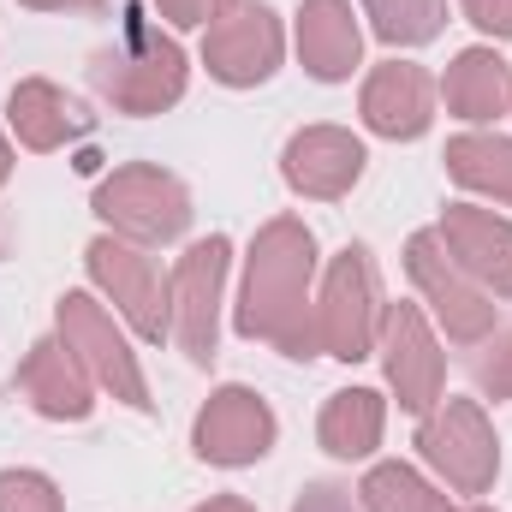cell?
<instances>
[{
  "mask_svg": "<svg viewBox=\"0 0 512 512\" xmlns=\"http://www.w3.org/2000/svg\"><path fill=\"white\" fill-rule=\"evenodd\" d=\"M316 233L298 215L262 221L245 251V280L233 304V328L245 340L274 346L280 358H322L316 346Z\"/></svg>",
  "mask_w": 512,
  "mask_h": 512,
  "instance_id": "6da1fadb",
  "label": "cell"
},
{
  "mask_svg": "<svg viewBox=\"0 0 512 512\" xmlns=\"http://www.w3.org/2000/svg\"><path fill=\"white\" fill-rule=\"evenodd\" d=\"M185 84H191L185 48H179L167 30H155L137 6L126 12L120 42L90 60V90H96L114 114H131V120H149V114L179 108V102H185Z\"/></svg>",
  "mask_w": 512,
  "mask_h": 512,
  "instance_id": "7a4b0ae2",
  "label": "cell"
},
{
  "mask_svg": "<svg viewBox=\"0 0 512 512\" xmlns=\"http://www.w3.org/2000/svg\"><path fill=\"white\" fill-rule=\"evenodd\" d=\"M54 340L84 364V376L96 382V393L120 399L131 411H155L149 399V376L131 352L126 328L114 322V310L96 298V292H60L54 298Z\"/></svg>",
  "mask_w": 512,
  "mask_h": 512,
  "instance_id": "3957f363",
  "label": "cell"
},
{
  "mask_svg": "<svg viewBox=\"0 0 512 512\" xmlns=\"http://www.w3.org/2000/svg\"><path fill=\"white\" fill-rule=\"evenodd\" d=\"M382 310L387 304H382L376 256L364 245H346L322 268V286H316V346H322V358H340V364L376 358Z\"/></svg>",
  "mask_w": 512,
  "mask_h": 512,
  "instance_id": "277c9868",
  "label": "cell"
},
{
  "mask_svg": "<svg viewBox=\"0 0 512 512\" xmlns=\"http://www.w3.org/2000/svg\"><path fill=\"white\" fill-rule=\"evenodd\" d=\"M96 215L114 239L155 251V245H173L191 233V191L179 173H167L155 161H126L96 185Z\"/></svg>",
  "mask_w": 512,
  "mask_h": 512,
  "instance_id": "5b68a950",
  "label": "cell"
},
{
  "mask_svg": "<svg viewBox=\"0 0 512 512\" xmlns=\"http://www.w3.org/2000/svg\"><path fill=\"white\" fill-rule=\"evenodd\" d=\"M405 274H411V292H417L423 316H429L453 346H483V340L501 328V304L453 262V251L441 245L435 227H423V233L405 239Z\"/></svg>",
  "mask_w": 512,
  "mask_h": 512,
  "instance_id": "8992f818",
  "label": "cell"
},
{
  "mask_svg": "<svg viewBox=\"0 0 512 512\" xmlns=\"http://www.w3.org/2000/svg\"><path fill=\"white\" fill-rule=\"evenodd\" d=\"M227 268H233V239L209 233L173 262L167 274V340L209 370L221 358V304H227Z\"/></svg>",
  "mask_w": 512,
  "mask_h": 512,
  "instance_id": "52a82bcc",
  "label": "cell"
},
{
  "mask_svg": "<svg viewBox=\"0 0 512 512\" xmlns=\"http://www.w3.org/2000/svg\"><path fill=\"white\" fill-rule=\"evenodd\" d=\"M417 459L453 489V495H489L501 477V441L477 399L441 393L435 411L417 417Z\"/></svg>",
  "mask_w": 512,
  "mask_h": 512,
  "instance_id": "ba28073f",
  "label": "cell"
},
{
  "mask_svg": "<svg viewBox=\"0 0 512 512\" xmlns=\"http://www.w3.org/2000/svg\"><path fill=\"white\" fill-rule=\"evenodd\" d=\"M84 268H90V286L114 304V316L126 322L143 346H161L167 340V280L155 268V256L131 239H114V233H96L90 251H84Z\"/></svg>",
  "mask_w": 512,
  "mask_h": 512,
  "instance_id": "9c48e42d",
  "label": "cell"
},
{
  "mask_svg": "<svg viewBox=\"0 0 512 512\" xmlns=\"http://www.w3.org/2000/svg\"><path fill=\"white\" fill-rule=\"evenodd\" d=\"M280 441V417L274 405L245 382H227L215 387L191 423V453L203 465H221V471H245L256 459H268Z\"/></svg>",
  "mask_w": 512,
  "mask_h": 512,
  "instance_id": "30bf717a",
  "label": "cell"
},
{
  "mask_svg": "<svg viewBox=\"0 0 512 512\" xmlns=\"http://www.w3.org/2000/svg\"><path fill=\"white\" fill-rule=\"evenodd\" d=\"M382 376H387V393L399 399V411L423 417L441 405L447 393V352L435 340V322L423 316V304H387L382 310Z\"/></svg>",
  "mask_w": 512,
  "mask_h": 512,
  "instance_id": "8fae6325",
  "label": "cell"
},
{
  "mask_svg": "<svg viewBox=\"0 0 512 512\" xmlns=\"http://www.w3.org/2000/svg\"><path fill=\"white\" fill-rule=\"evenodd\" d=\"M280 60H286V30H280V12L262 0H239L233 12H221L203 30V66L227 90L268 84L280 72Z\"/></svg>",
  "mask_w": 512,
  "mask_h": 512,
  "instance_id": "7c38bea8",
  "label": "cell"
},
{
  "mask_svg": "<svg viewBox=\"0 0 512 512\" xmlns=\"http://www.w3.org/2000/svg\"><path fill=\"white\" fill-rule=\"evenodd\" d=\"M364 137L346 126H304L286 137L280 149V179L292 197L310 203H340L358 179H364Z\"/></svg>",
  "mask_w": 512,
  "mask_h": 512,
  "instance_id": "4fadbf2b",
  "label": "cell"
},
{
  "mask_svg": "<svg viewBox=\"0 0 512 512\" xmlns=\"http://www.w3.org/2000/svg\"><path fill=\"white\" fill-rule=\"evenodd\" d=\"M435 78L417 66V60H382L370 78H364V96H358V114L364 126L387 137V143H417L423 131L435 126Z\"/></svg>",
  "mask_w": 512,
  "mask_h": 512,
  "instance_id": "5bb4252c",
  "label": "cell"
},
{
  "mask_svg": "<svg viewBox=\"0 0 512 512\" xmlns=\"http://www.w3.org/2000/svg\"><path fill=\"white\" fill-rule=\"evenodd\" d=\"M441 245L453 251V262L495 298L512 304V221L483 209V203H447L441 209Z\"/></svg>",
  "mask_w": 512,
  "mask_h": 512,
  "instance_id": "9a60e30c",
  "label": "cell"
},
{
  "mask_svg": "<svg viewBox=\"0 0 512 512\" xmlns=\"http://www.w3.org/2000/svg\"><path fill=\"white\" fill-rule=\"evenodd\" d=\"M12 393H18L36 417H48V423H84V417L96 411V382L84 376V364H78L54 334L36 340V346L18 358Z\"/></svg>",
  "mask_w": 512,
  "mask_h": 512,
  "instance_id": "2e32d148",
  "label": "cell"
},
{
  "mask_svg": "<svg viewBox=\"0 0 512 512\" xmlns=\"http://www.w3.org/2000/svg\"><path fill=\"white\" fill-rule=\"evenodd\" d=\"M292 42H298V60L316 84H346L364 66V24H358L352 0H304Z\"/></svg>",
  "mask_w": 512,
  "mask_h": 512,
  "instance_id": "e0dca14e",
  "label": "cell"
},
{
  "mask_svg": "<svg viewBox=\"0 0 512 512\" xmlns=\"http://www.w3.org/2000/svg\"><path fill=\"white\" fill-rule=\"evenodd\" d=\"M6 131L30 149V155H54L66 143H78L90 131V114L54 84V78H18L6 96Z\"/></svg>",
  "mask_w": 512,
  "mask_h": 512,
  "instance_id": "ac0fdd59",
  "label": "cell"
},
{
  "mask_svg": "<svg viewBox=\"0 0 512 512\" xmlns=\"http://www.w3.org/2000/svg\"><path fill=\"white\" fill-rule=\"evenodd\" d=\"M435 90H441L447 114L465 120V126H495L501 114H512V66L489 48V42L459 48Z\"/></svg>",
  "mask_w": 512,
  "mask_h": 512,
  "instance_id": "d6986e66",
  "label": "cell"
},
{
  "mask_svg": "<svg viewBox=\"0 0 512 512\" xmlns=\"http://www.w3.org/2000/svg\"><path fill=\"white\" fill-rule=\"evenodd\" d=\"M382 429H387V399L376 387H340V393H328V405L316 417L322 453L328 459H346V465L370 459L382 447Z\"/></svg>",
  "mask_w": 512,
  "mask_h": 512,
  "instance_id": "ffe728a7",
  "label": "cell"
},
{
  "mask_svg": "<svg viewBox=\"0 0 512 512\" xmlns=\"http://www.w3.org/2000/svg\"><path fill=\"white\" fill-rule=\"evenodd\" d=\"M447 179L471 197H495L512 209V137L501 131H465L447 143Z\"/></svg>",
  "mask_w": 512,
  "mask_h": 512,
  "instance_id": "44dd1931",
  "label": "cell"
},
{
  "mask_svg": "<svg viewBox=\"0 0 512 512\" xmlns=\"http://www.w3.org/2000/svg\"><path fill=\"white\" fill-rule=\"evenodd\" d=\"M358 507L364 512H459L453 495H441L417 465H399V459H382V465L364 471Z\"/></svg>",
  "mask_w": 512,
  "mask_h": 512,
  "instance_id": "7402d4cb",
  "label": "cell"
},
{
  "mask_svg": "<svg viewBox=\"0 0 512 512\" xmlns=\"http://www.w3.org/2000/svg\"><path fill=\"white\" fill-rule=\"evenodd\" d=\"M387 48H423L447 30V0H358Z\"/></svg>",
  "mask_w": 512,
  "mask_h": 512,
  "instance_id": "603a6c76",
  "label": "cell"
},
{
  "mask_svg": "<svg viewBox=\"0 0 512 512\" xmlns=\"http://www.w3.org/2000/svg\"><path fill=\"white\" fill-rule=\"evenodd\" d=\"M0 512H66V495L48 471L12 465V471H0Z\"/></svg>",
  "mask_w": 512,
  "mask_h": 512,
  "instance_id": "cb8c5ba5",
  "label": "cell"
},
{
  "mask_svg": "<svg viewBox=\"0 0 512 512\" xmlns=\"http://www.w3.org/2000/svg\"><path fill=\"white\" fill-rule=\"evenodd\" d=\"M471 382L483 399H512V334H489L483 346H477V358H471Z\"/></svg>",
  "mask_w": 512,
  "mask_h": 512,
  "instance_id": "d4e9b609",
  "label": "cell"
},
{
  "mask_svg": "<svg viewBox=\"0 0 512 512\" xmlns=\"http://www.w3.org/2000/svg\"><path fill=\"white\" fill-rule=\"evenodd\" d=\"M161 6V18L173 24V30H209L221 12H233L239 0H155Z\"/></svg>",
  "mask_w": 512,
  "mask_h": 512,
  "instance_id": "484cf974",
  "label": "cell"
},
{
  "mask_svg": "<svg viewBox=\"0 0 512 512\" xmlns=\"http://www.w3.org/2000/svg\"><path fill=\"white\" fill-rule=\"evenodd\" d=\"M459 12H465L489 42H512V0H459Z\"/></svg>",
  "mask_w": 512,
  "mask_h": 512,
  "instance_id": "4316f807",
  "label": "cell"
},
{
  "mask_svg": "<svg viewBox=\"0 0 512 512\" xmlns=\"http://www.w3.org/2000/svg\"><path fill=\"white\" fill-rule=\"evenodd\" d=\"M292 512H364L358 495L346 483H304V495L292 501Z\"/></svg>",
  "mask_w": 512,
  "mask_h": 512,
  "instance_id": "83f0119b",
  "label": "cell"
},
{
  "mask_svg": "<svg viewBox=\"0 0 512 512\" xmlns=\"http://www.w3.org/2000/svg\"><path fill=\"white\" fill-rule=\"evenodd\" d=\"M18 6H30V12H102L108 0H18Z\"/></svg>",
  "mask_w": 512,
  "mask_h": 512,
  "instance_id": "f1b7e54d",
  "label": "cell"
},
{
  "mask_svg": "<svg viewBox=\"0 0 512 512\" xmlns=\"http://www.w3.org/2000/svg\"><path fill=\"white\" fill-rule=\"evenodd\" d=\"M191 512H256V507L245 501V495H209L203 507H191Z\"/></svg>",
  "mask_w": 512,
  "mask_h": 512,
  "instance_id": "f546056e",
  "label": "cell"
},
{
  "mask_svg": "<svg viewBox=\"0 0 512 512\" xmlns=\"http://www.w3.org/2000/svg\"><path fill=\"white\" fill-rule=\"evenodd\" d=\"M12 179V143H6V131H0V185Z\"/></svg>",
  "mask_w": 512,
  "mask_h": 512,
  "instance_id": "4dcf8cb0",
  "label": "cell"
},
{
  "mask_svg": "<svg viewBox=\"0 0 512 512\" xmlns=\"http://www.w3.org/2000/svg\"><path fill=\"white\" fill-rule=\"evenodd\" d=\"M459 512H495V507H483V501H477V507H459Z\"/></svg>",
  "mask_w": 512,
  "mask_h": 512,
  "instance_id": "1f68e13d",
  "label": "cell"
},
{
  "mask_svg": "<svg viewBox=\"0 0 512 512\" xmlns=\"http://www.w3.org/2000/svg\"><path fill=\"white\" fill-rule=\"evenodd\" d=\"M0 256H6V245H0Z\"/></svg>",
  "mask_w": 512,
  "mask_h": 512,
  "instance_id": "d6a6232c",
  "label": "cell"
}]
</instances>
